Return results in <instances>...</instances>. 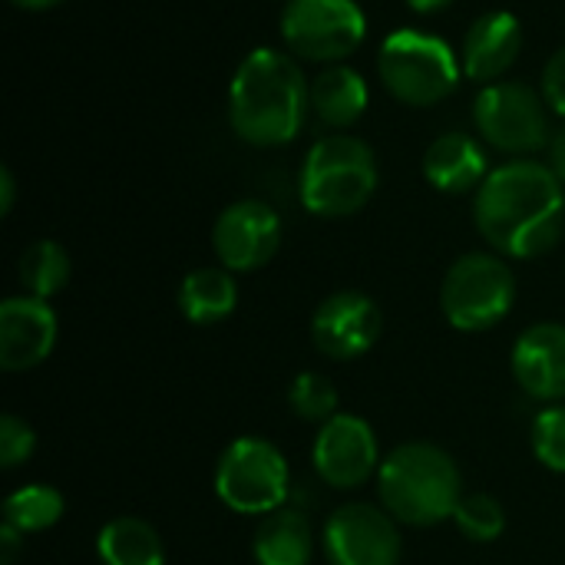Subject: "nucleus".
<instances>
[{
  "label": "nucleus",
  "mask_w": 565,
  "mask_h": 565,
  "mask_svg": "<svg viewBox=\"0 0 565 565\" xmlns=\"http://www.w3.org/2000/svg\"><path fill=\"white\" fill-rule=\"evenodd\" d=\"M212 245L228 271H258L265 268L281 245V218L268 202L242 199L232 202L212 228Z\"/></svg>",
  "instance_id": "nucleus-12"
},
{
  "label": "nucleus",
  "mask_w": 565,
  "mask_h": 565,
  "mask_svg": "<svg viewBox=\"0 0 565 565\" xmlns=\"http://www.w3.org/2000/svg\"><path fill=\"white\" fill-rule=\"evenodd\" d=\"M523 26L507 10H490L477 17L463 36V73L477 83H500L503 73L520 60Z\"/></svg>",
  "instance_id": "nucleus-16"
},
{
  "label": "nucleus",
  "mask_w": 565,
  "mask_h": 565,
  "mask_svg": "<svg viewBox=\"0 0 565 565\" xmlns=\"http://www.w3.org/2000/svg\"><path fill=\"white\" fill-rule=\"evenodd\" d=\"M377 189L374 149L348 132L318 139L301 166V205L318 218H348L361 212Z\"/></svg>",
  "instance_id": "nucleus-4"
},
{
  "label": "nucleus",
  "mask_w": 565,
  "mask_h": 565,
  "mask_svg": "<svg viewBox=\"0 0 565 565\" xmlns=\"http://www.w3.org/2000/svg\"><path fill=\"white\" fill-rule=\"evenodd\" d=\"M364 109H367V83L358 70L334 63L324 73H318V79L311 83V113L324 126L348 129L364 116Z\"/></svg>",
  "instance_id": "nucleus-19"
},
{
  "label": "nucleus",
  "mask_w": 565,
  "mask_h": 565,
  "mask_svg": "<svg viewBox=\"0 0 565 565\" xmlns=\"http://www.w3.org/2000/svg\"><path fill=\"white\" fill-rule=\"evenodd\" d=\"M377 497L397 523L437 526L454 520L463 500V477L444 447L404 444L381 460Z\"/></svg>",
  "instance_id": "nucleus-3"
},
{
  "label": "nucleus",
  "mask_w": 565,
  "mask_h": 565,
  "mask_svg": "<svg viewBox=\"0 0 565 565\" xmlns=\"http://www.w3.org/2000/svg\"><path fill=\"white\" fill-rule=\"evenodd\" d=\"M367 33L358 0H288L281 13V36L288 50L315 63H341Z\"/></svg>",
  "instance_id": "nucleus-8"
},
{
  "label": "nucleus",
  "mask_w": 565,
  "mask_h": 565,
  "mask_svg": "<svg viewBox=\"0 0 565 565\" xmlns=\"http://www.w3.org/2000/svg\"><path fill=\"white\" fill-rule=\"evenodd\" d=\"M377 73L391 96L407 106H434L447 99L460 83V63L454 50L424 30H397L381 43Z\"/></svg>",
  "instance_id": "nucleus-5"
},
{
  "label": "nucleus",
  "mask_w": 565,
  "mask_h": 565,
  "mask_svg": "<svg viewBox=\"0 0 565 565\" xmlns=\"http://www.w3.org/2000/svg\"><path fill=\"white\" fill-rule=\"evenodd\" d=\"M56 311L50 301L17 295L0 305V367L17 374L43 364L56 348Z\"/></svg>",
  "instance_id": "nucleus-14"
},
{
  "label": "nucleus",
  "mask_w": 565,
  "mask_h": 565,
  "mask_svg": "<svg viewBox=\"0 0 565 565\" xmlns=\"http://www.w3.org/2000/svg\"><path fill=\"white\" fill-rule=\"evenodd\" d=\"M36 450V434L26 420L3 414L0 417V467L3 470H17L20 463H26Z\"/></svg>",
  "instance_id": "nucleus-27"
},
{
  "label": "nucleus",
  "mask_w": 565,
  "mask_h": 565,
  "mask_svg": "<svg viewBox=\"0 0 565 565\" xmlns=\"http://www.w3.org/2000/svg\"><path fill=\"white\" fill-rule=\"evenodd\" d=\"M238 308V285L228 268H195L179 285V311L185 321L209 328Z\"/></svg>",
  "instance_id": "nucleus-20"
},
{
  "label": "nucleus",
  "mask_w": 565,
  "mask_h": 565,
  "mask_svg": "<svg viewBox=\"0 0 565 565\" xmlns=\"http://www.w3.org/2000/svg\"><path fill=\"white\" fill-rule=\"evenodd\" d=\"M516 301V278L503 255L470 252L450 265L440 285V311L457 331L497 328Z\"/></svg>",
  "instance_id": "nucleus-6"
},
{
  "label": "nucleus",
  "mask_w": 565,
  "mask_h": 565,
  "mask_svg": "<svg viewBox=\"0 0 565 565\" xmlns=\"http://www.w3.org/2000/svg\"><path fill=\"white\" fill-rule=\"evenodd\" d=\"M288 404L301 420L328 424L331 417H338V387L318 371H301L288 387Z\"/></svg>",
  "instance_id": "nucleus-24"
},
{
  "label": "nucleus",
  "mask_w": 565,
  "mask_h": 565,
  "mask_svg": "<svg viewBox=\"0 0 565 565\" xmlns=\"http://www.w3.org/2000/svg\"><path fill=\"white\" fill-rule=\"evenodd\" d=\"M10 3L20 7V10H50V7H56L63 0H10Z\"/></svg>",
  "instance_id": "nucleus-33"
},
{
  "label": "nucleus",
  "mask_w": 565,
  "mask_h": 565,
  "mask_svg": "<svg viewBox=\"0 0 565 565\" xmlns=\"http://www.w3.org/2000/svg\"><path fill=\"white\" fill-rule=\"evenodd\" d=\"M384 328L377 301L364 291L328 295L311 318V341L331 361H354L367 354Z\"/></svg>",
  "instance_id": "nucleus-13"
},
{
  "label": "nucleus",
  "mask_w": 565,
  "mask_h": 565,
  "mask_svg": "<svg viewBox=\"0 0 565 565\" xmlns=\"http://www.w3.org/2000/svg\"><path fill=\"white\" fill-rule=\"evenodd\" d=\"M424 175L434 189L447 195L473 192L487 182V152L467 132H444L430 142L424 156Z\"/></svg>",
  "instance_id": "nucleus-17"
},
{
  "label": "nucleus",
  "mask_w": 565,
  "mask_h": 565,
  "mask_svg": "<svg viewBox=\"0 0 565 565\" xmlns=\"http://www.w3.org/2000/svg\"><path fill=\"white\" fill-rule=\"evenodd\" d=\"M516 384L533 401H563L565 397V324L540 321L523 331L510 358Z\"/></svg>",
  "instance_id": "nucleus-15"
},
{
  "label": "nucleus",
  "mask_w": 565,
  "mask_h": 565,
  "mask_svg": "<svg viewBox=\"0 0 565 565\" xmlns=\"http://www.w3.org/2000/svg\"><path fill=\"white\" fill-rule=\"evenodd\" d=\"M533 454L536 460L553 470V473H565V407H546L536 414L533 430Z\"/></svg>",
  "instance_id": "nucleus-26"
},
{
  "label": "nucleus",
  "mask_w": 565,
  "mask_h": 565,
  "mask_svg": "<svg viewBox=\"0 0 565 565\" xmlns=\"http://www.w3.org/2000/svg\"><path fill=\"white\" fill-rule=\"evenodd\" d=\"M63 497L60 490L46 487V483H30V487H20L13 490L7 500H3V523L13 526L17 533L30 536V533H43L50 526H56L63 520Z\"/></svg>",
  "instance_id": "nucleus-23"
},
{
  "label": "nucleus",
  "mask_w": 565,
  "mask_h": 565,
  "mask_svg": "<svg viewBox=\"0 0 565 565\" xmlns=\"http://www.w3.org/2000/svg\"><path fill=\"white\" fill-rule=\"evenodd\" d=\"M318 477L334 490H358L381 470V450L374 427L364 417L338 414L321 424L311 450Z\"/></svg>",
  "instance_id": "nucleus-11"
},
{
  "label": "nucleus",
  "mask_w": 565,
  "mask_h": 565,
  "mask_svg": "<svg viewBox=\"0 0 565 565\" xmlns=\"http://www.w3.org/2000/svg\"><path fill=\"white\" fill-rule=\"evenodd\" d=\"M454 0H407V7L414 10V13H424V17H430V13H440V10H447Z\"/></svg>",
  "instance_id": "nucleus-32"
},
{
  "label": "nucleus",
  "mask_w": 565,
  "mask_h": 565,
  "mask_svg": "<svg viewBox=\"0 0 565 565\" xmlns=\"http://www.w3.org/2000/svg\"><path fill=\"white\" fill-rule=\"evenodd\" d=\"M96 556L103 565H166L159 533L136 516L109 520L96 536Z\"/></svg>",
  "instance_id": "nucleus-21"
},
{
  "label": "nucleus",
  "mask_w": 565,
  "mask_h": 565,
  "mask_svg": "<svg viewBox=\"0 0 565 565\" xmlns=\"http://www.w3.org/2000/svg\"><path fill=\"white\" fill-rule=\"evenodd\" d=\"M543 99L550 109L565 116V46L556 56H550V63L543 70Z\"/></svg>",
  "instance_id": "nucleus-28"
},
{
  "label": "nucleus",
  "mask_w": 565,
  "mask_h": 565,
  "mask_svg": "<svg viewBox=\"0 0 565 565\" xmlns=\"http://www.w3.org/2000/svg\"><path fill=\"white\" fill-rule=\"evenodd\" d=\"M20 550H23V533H17L13 526L0 523V565H13Z\"/></svg>",
  "instance_id": "nucleus-29"
},
{
  "label": "nucleus",
  "mask_w": 565,
  "mask_h": 565,
  "mask_svg": "<svg viewBox=\"0 0 565 565\" xmlns=\"http://www.w3.org/2000/svg\"><path fill=\"white\" fill-rule=\"evenodd\" d=\"M288 487L291 473L285 454L262 437L228 444L215 463V493L235 513L268 516L285 507Z\"/></svg>",
  "instance_id": "nucleus-7"
},
{
  "label": "nucleus",
  "mask_w": 565,
  "mask_h": 565,
  "mask_svg": "<svg viewBox=\"0 0 565 565\" xmlns=\"http://www.w3.org/2000/svg\"><path fill=\"white\" fill-rule=\"evenodd\" d=\"M473 119L480 136L510 156H530L550 146L546 99L520 79H500L483 86L473 103Z\"/></svg>",
  "instance_id": "nucleus-9"
},
{
  "label": "nucleus",
  "mask_w": 565,
  "mask_h": 565,
  "mask_svg": "<svg viewBox=\"0 0 565 565\" xmlns=\"http://www.w3.org/2000/svg\"><path fill=\"white\" fill-rule=\"evenodd\" d=\"M473 222L500 255L540 258L563 238V182L543 162L513 159L477 189Z\"/></svg>",
  "instance_id": "nucleus-1"
},
{
  "label": "nucleus",
  "mask_w": 565,
  "mask_h": 565,
  "mask_svg": "<svg viewBox=\"0 0 565 565\" xmlns=\"http://www.w3.org/2000/svg\"><path fill=\"white\" fill-rule=\"evenodd\" d=\"M13 209V175L10 169H0V212L7 215Z\"/></svg>",
  "instance_id": "nucleus-31"
},
{
  "label": "nucleus",
  "mask_w": 565,
  "mask_h": 565,
  "mask_svg": "<svg viewBox=\"0 0 565 565\" xmlns=\"http://www.w3.org/2000/svg\"><path fill=\"white\" fill-rule=\"evenodd\" d=\"M550 169L559 175V182L565 185V126L550 139Z\"/></svg>",
  "instance_id": "nucleus-30"
},
{
  "label": "nucleus",
  "mask_w": 565,
  "mask_h": 565,
  "mask_svg": "<svg viewBox=\"0 0 565 565\" xmlns=\"http://www.w3.org/2000/svg\"><path fill=\"white\" fill-rule=\"evenodd\" d=\"M457 530L473 540V543H493L507 530V510L497 497L490 493H463L457 513H454Z\"/></svg>",
  "instance_id": "nucleus-25"
},
{
  "label": "nucleus",
  "mask_w": 565,
  "mask_h": 565,
  "mask_svg": "<svg viewBox=\"0 0 565 565\" xmlns=\"http://www.w3.org/2000/svg\"><path fill=\"white\" fill-rule=\"evenodd\" d=\"M311 109V86L301 66L281 50H252L228 86V122L238 139L258 149L288 146Z\"/></svg>",
  "instance_id": "nucleus-2"
},
{
  "label": "nucleus",
  "mask_w": 565,
  "mask_h": 565,
  "mask_svg": "<svg viewBox=\"0 0 565 565\" xmlns=\"http://www.w3.org/2000/svg\"><path fill=\"white\" fill-rule=\"evenodd\" d=\"M258 565H311L315 556V530L305 513L281 507L262 516L252 543Z\"/></svg>",
  "instance_id": "nucleus-18"
},
{
  "label": "nucleus",
  "mask_w": 565,
  "mask_h": 565,
  "mask_svg": "<svg viewBox=\"0 0 565 565\" xmlns=\"http://www.w3.org/2000/svg\"><path fill=\"white\" fill-rule=\"evenodd\" d=\"M70 255L60 242H50V238H40L33 245L23 248L20 262H17V278H20V288L33 298H43L50 301L53 295H60L70 281Z\"/></svg>",
  "instance_id": "nucleus-22"
},
{
  "label": "nucleus",
  "mask_w": 565,
  "mask_h": 565,
  "mask_svg": "<svg viewBox=\"0 0 565 565\" xmlns=\"http://www.w3.org/2000/svg\"><path fill=\"white\" fill-rule=\"evenodd\" d=\"M321 546L331 565H397L401 533L397 520L371 503H348L324 523Z\"/></svg>",
  "instance_id": "nucleus-10"
}]
</instances>
